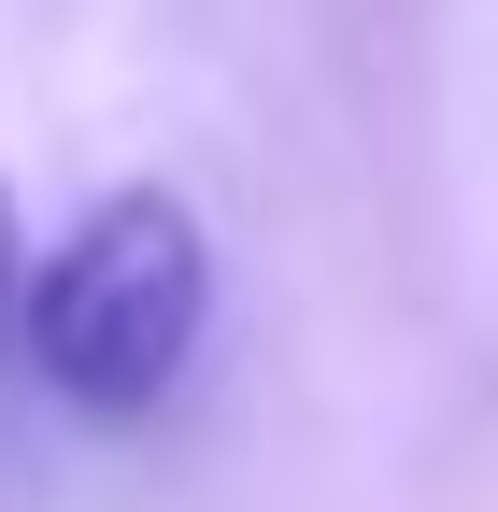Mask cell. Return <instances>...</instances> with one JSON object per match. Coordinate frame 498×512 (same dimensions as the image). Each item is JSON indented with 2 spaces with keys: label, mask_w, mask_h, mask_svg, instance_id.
Here are the masks:
<instances>
[{
  "label": "cell",
  "mask_w": 498,
  "mask_h": 512,
  "mask_svg": "<svg viewBox=\"0 0 498 512\" xmlns=\"http://www.w3.org/2000/svg\"><path fill=\"white\" fill-rule=\"evenodd\" d=\"M214 342V242L171 185H114L29 256V328L15 356L43 370V399H72L100 427H143Z\"/></svg>",
  "instance_id": "1"
},
{
  "label": "cell",
  "mask_w": 498,
  "mask_h": 512,
  "mask_svg": "<svg viewBox=\"0 0 498 512\" xmlns=\"http://www.w3.org/2000/svg\"><path fill=\"white\" fill-rule=\"evenodd\" d=\"M15 328H29V214L0 185V356H15Z\"/></svg>",
  "instance_id": "2"
}]
</instances>
